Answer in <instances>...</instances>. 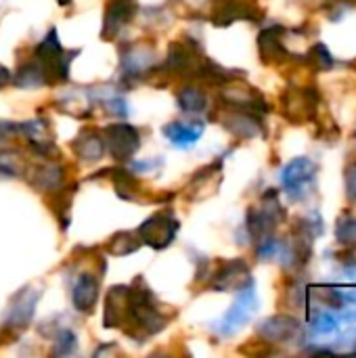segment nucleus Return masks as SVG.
<instances>
[{
	"label": "nucleus",
	"instance_id": "f257e3e1",
	"mask_svg": "<svg viewBox=\"0 0 356 358\" xmlns=\"http://www.w3.org/2000/svg\"><path fill=\"white\" fill-rule=\"evenodd\" d=\"M168 325V317L159 310L157 300L153 292L145 285L143 279H138V285L134 281V287L130 289L128 298V313L126 321L122 325L124 334L130 336L134 342H143L145 338L157 336Z\"/></svg>",
	"mask_w": 356,
	"mask_h": 358
},
{
	"label": "nucleus",
	"instance_id": "f03ea898",
	"mask_svg": "<svg viewBox=\"0 0 356 358\" xmlns=\"http://www.w3.org/2000/svg\"><path fill=\"white\" fill-rule=\"evenodd\" d=\"M256 308H258V296H256V285L252 281L245 287L237 289V298H235L233 306L218 323H214L212 329L222 338H231L254 317Z\"/></svg>",
	"mask_w": 356,
	"mask_h": 358
},
{
	"label": "nucleus",
	"instance_id": "7ed1b4c3",
	"mask_svg": "<svg viewBox=\"0 0 356 358\" xmlns=\"http://www.w3.org/2000/svg\"><path fill=\"white\" fill-rule=\"evenodd\" d=\"M283 216H285V212H283V208H281V203H279V199H277V193H275V191H273V193H266V195L262 197V206L252 208V210L248 212V222H245V227H248L250 237L258 243L260 239L273 235V231H275L277 224L283 220Z\"/></svg>",
	"mask_w": 356,
	"mask_h": 358
},
{
	"label": "nucleus",
	"instance_id": "20e7f679",
	"mask_svg": "<svg viewBox=\"0 0 356 358\" xmlns=\"http://www.w3.org/2000/svg\"><path fill=\"white\" fill-rule=\"evenodd\" d=\"M208 57L201 52L199 44L193 38H185V42H172L168 48L166 69L174 76L197 78L199 69Z\"/></svg>",
	"mask_w": 356,
	"mask_h": 358
},
{
	"label": "nucleus",
	"instance_id": "39448f33",
	"mask_svg": "<svg viewBox=\"0 0 356 358\" xmlns=\"http://www.w3.org/2000/svg\"><path fill=\"white\" fill-rule=\"evenodd\" d=\"M317 164L308 157L292 159L281 172V185L294 201H302L315 187Z\"/></svg>",
	"mask_w": 356,
	"mask_h": 358
},
{
	"label": "nucleus",
	"instance_id": "423d86ee",
	"mask_svg": "<svg viewBox=\"0 0 356 358\" xmlns=\"http://www.w3.org/2000/svg\"><path fill=\"white\" fill-rule=\"evenodd\" d=\"M78 52V50H76ZM73 55V52H71ZM69 52L63 50L59 38H57V29H50L46 34V38L36 46L34 50V59H38L46 71L50 73V80L52 82H63L67 80V73H69V63H71V57Z\"/></svg>",
	"mask_w": 356,
	"mask_h": 358
},
{
	"label": "nucleus",
	"instance_id": "0eeeda50",
	"mask_svg": "<svg viewBox=\"0 0 356 358\" xmlns=\"http://www.w3.org/2000/svg\"><path fill=\"white\" fill-rule=\"evenodd\" d=\"M178 220L174 218V214L170 210H164V212H157L153 214L151 218H147L141 227H138V237L143 243L151 245L153 250H166L176 233H178Z\"/></svg>",
	"mask_w": 356,
	"mask_h": 358
},
{
	"label": "nucleus",
	"instance_id": "6e6552de",
	"mask_svg": "<svg viewBox=\"0 0 356 358\" xmlns=\"http://www.w3.org/2000/svg\"><path fill=\"white\" fill-rule=\"evenodd\" d=\"M103 141H105V151L118 162H128L132 155L141 149V134L134 126L130 124H111L103 128Z\"/></svg>",
	"mask_w": 356,
	"mask_h": 358
},
{
	"label": "nucleus",
	"instance_id": "1a4fd4ad",
	"mask_svg": "<svg viewBox=\"0 0 356 358\" xmlns=\"http://www.w3.org/2000/svg\"><path fill=\"white\" fill-rule=\"evenodd\" d=\"M220 99H222V103L229 105V107L245 109V111H252V113H258V115L269 111V105H266L264 96H262L256 88H252V86L239 82V78H235V80L222 84Z\"/></svg>",
	"mask_w": 356,
	"mask_h": 358
},
{
	"label": "nucleus",
	"instance_id": "9d476101",
	"mask_svg": "<svg viewBox=\"0 0 356 358\" xmlns=\"http://www.w3.org/2000/svg\"><path fill=\"white\" fill-rule=\"evenodd\" d=\"M38 300H40L38 289H23L21 294H17L13 298V302L8 304V310L4 315V329L19 331V334L23 329H27L31 319H34V310H36Z\"/></svg>",
	"mask_w": 356,
	"mask_h": 358
},
{
	"label": "nucleus",
	"instance_id": "9b49d317",
	"mask_svg": "<svg viewBox=\"0 0 356 358\" xmlns=\"http://www.w3.org/2000/svg\"><path fill=\"white\" fill-rule=\"evenodd\" d=\"M220 124L237 138H256L264 132L258 113L229 107V105H225V109L220 113Z\"/></svg>",
	"mask_w": 356,
	"mask_h": 358
},
{
	"label": "nucleus",
	"instance_id": "f8f14e48",
	"mask_svg": "<svg viewBox=\"0 0 356 358\" xmlns=\"http://www.w3.org/2000/svg\"><path fill=\"white\" fill-rule=\"evenodd\" d=\"M155 65V48L147 44H130L122 50V76L126 80H136L147 76Z\"/></svg>",
	"mask_w": 356,
	"mask_h": 358
},
{
	"label": "nucleus",
	"instance_id": "ddd939ff",
	"mask_svg": "<svg viewBox=\"0 0 356 358\" xmlns=\"http://www.w3.org/2000/svg\"><path fill=\"white\" fill-rule=\"evenodd\" d=\"M302 334V325L298 319L287 315H277L258 325V336L269 344H290L298 340Z\"/></svg>",
	"mask_w": 356,
	"mask_h": 358
},
{
	"label": "nucleus",
	"instance_id": "4468645a",
	"mask_svg": "<svg viewBox=\"0 0 356 358\" xmlns=\"http://www.w3.org/2000/svg\"><path fill=\"white\" fill-rule=\"evenodd\" d=\"M248 283H252L250 266L243 260H227L214 273L210 287L214 292H237V289L245 287Z\"/></svg>",
	"mask_w": 356,
	"mask_h": 358
},
{
	"label": "nucleus",
	"instance_id": "2eb2a0df",
	"mask_svg": "<svg viewBox=\"0 0 356 358\" xmlns=\"http://www.w3.org/2000/svg\"><path fill=\"white\" fill-rule=\"evenodd\" d=\"M317 101L319 96L315 88H290L283 94V111L292 122L302 124L315 115Z\"/></svg>",
	"mask_w": 356,
	"mask_h": 358
},
{
	"label": "nucleus",
	"instance_id": "dca6fc26",
	"mask_svg": "<svg viewBox=\"0 0 356 358\" xmlns=\"http://www.w3.org/2000/svg\"><path fill=\"white\" fill-rule=\"evenodd\" d=\"M136 15V2L134 0H111L103 19V29H101V38L103 40H113L122 27H126L132 17Z\"/></svg>",
	"mask_w": 356,
	"mask_h": 358
},
{
	"label": "nucleus",
	"instance_id": "f3484780",
	"mask_svg": "<svg viewBox=\"0 0 356 358\" xmlns=\"http://www.w3.org/2000/svg\"><path fill=\"white\" fill-rule=\"evenodd\" d=\"M128 298H130V287L126 285H115L107 292L105 315H103V325L107 329H115L124 325L128 313Z\"/></svg>",
	"mask_w": 356,
	"mask_h": 358
},
{
	"label": "nucleus",
	"instance_id": "a211bd4d",
	"mask_svg": "<svg viewBox=\"0 0 356 358\" xmlns=\"http://www.w3.org/2000/svg\"><path fill=\"white\" fill-rule=\"evenodd\" d=\"M99 302V279L90 273H84L78 277L71 289V304L78 313L90 315Z\"/></svg>",
	"mask_w": 356,
	"mask_h": 358
},
{
	"label": "nucleus",
	"instance_id": "6ab92c4d",
	"mask_svg": "<svg viewBox=\"0 0 356 358\" xmlns=\"http://www.w3.org/2000/svg\"><path fill=\"white\" fill-rule=\"evenodd\" d=\"M283 27L279 25H273V27H266L260 31L258 36V50H260V57L262 61L266 63H281L290 57L287 48H285V42H283Z\"/></svg>",
	"mask_w": 356,
	"mask_h": 358
},
{
	"label": "nucleus",
	"instance_id": "aec40b11",
	"mask_svg": "<svg viewBox=\"0 0 356 358\" xmlns=\"http://www.w3.org/2000/svg\"><path fill=\"white\" fill-rule=\"evenodd\" d=\"M206 126L204 122H172L164 126V136L168 138V143H172L176 149H191L197 145L199 136L204 134Z\"/></svg>",
	"mask_w": 356,
	"mask_h": 358
},
{
	"label": "nucleus",
	"instance_id": "412c9836",
	"mask_svg": "<svg viewBox=\"0 0 356 358\" xmlns=\"http://www.w3.org/2000/svg\"><path fill=\"white\" fill-rule=\"evenodd\" d=\"M71 147H73V153L86 164H94L105 155V141L99 130H84L73 141Z\"/></svg>",
	"mask_w": 356,
	"mask_h": 358
},
{
	"label": "nucleus",
	"instance_id": "4be33fe9",
	"mask_svg": "<svg viewBox=\"0 0 356 358\" xmlns=\"http://www.w3.org/2000/svg\"><path fill=\"white\" fill-rule=\"evenodd\" d=\"M218 182H220V164H212V166L199 170L191 178V182L187 187V197L189 199H201L204 197V189H206V195H210V193L216 191Z\"/></svg>",
	"mask_w": 356,
	"mask_h": 358
},
{
	"label": "nucleus",
	"instance_id": "5701e85b",
	"mask_svg": "<svg viewBox=\"0 0 356 358\" xmlns=\"http://www.w3.org/2000/svg\"><path fill=\"white\" fill-rule=\"evenodd\" d=\"M50 82H52L50 73L46 71V67L38 59L23 63L15 73V84L19 88H40L44 84H50Z\"/></svg>",
	"mask_w": 356,
	"mask_h": 358
},
{
	"label": "nucleus",
	"instance_id": "b1692460",
	"mask_svg": "<svg viewBox=\"0 0 356 358\" xmlns=\"http://www.w3.org/2000/svg\"><path fill=\"white\" fill-rule=\"evenodd\" d=\"M65 180V170L57 162H48L44 166H38L34 174L29 176V182L40 189V191H55L63 185Z\"/></svg>",
	"mask_w": 356,
	"mask_h": 358
},
{
	"label": "nucleus",
	"instance_id": "393cba45",
	"mask_svg": "<svg viewBox=\"0 0 356 358\" xmlns=\"http://www.w3.org/2000/svg\"><path fill=\"white\" fill-rule=\"evenodd\" d=\"M176 103L180 107V111L185 113H191V115H197V113H204L208 109V96L201 88L197 86H185L178 96H176Z\"/></svg>",
	"mask_w": 356,
	"mask_h": 358
},
{
	"label": "nucleus",
	"instance_id": "a878e982",
	"mask_svg": "<svg viewBox=\"0 0 356 358\" xmlns=\"http://www.w3.org/2000/svg\"><path fill=\"white\" fill-rule=\"evenodd\" d=\"M27 174V162L17 149L0 151V178H23Z\"/></svg>",
	"mask_w": 356,
	"mask_h": 358
},
{
	"label": "nucleus",
	"instance_id": "bb28decb",
	"mask_svg": "<svg viewBox=\"0 0 356 358\" xmlns=\"http://www.w3.org/2000/svg\"><path fill=\"white\" fill-rule=\"evenodd\" d=\"M141 237L138 233H132V231H122L118 235H113L109 239V245H107V252L113 254V256H130L134 254L138 248H141Z\"/></svg>",
	"mask_w": 356,
	"mask_h": 358
},
{
	"label": "nucleus",
	"instance_id": "cd10ccee",
	"mask_svg": "<svg viewBox=\"0 0 356 358\" xmlns=\"http://www.w3.org/2000/svg\"><path fill=\"white\" fill-rule=\"evenodd\" d=\"M336 239L342 245H356V216L344 214L336 224Z\"/></svg>",
	"mask_w": 356,
	"mask_h": 358
},
{
	"label": "nucleus",
	"instance_id": "c85d7f7f",
	"mask_svg": "<svg viewBox=\"0 0 356 358\" xmlns=\"http://www.w3.org/2000/svg\"><path fill=\"white\" fill-rule=\"evenodd\" d=\"M78 350V338L73 331L69 329H63L57 334L55 338V344H52V355L55 357H69Z\"/></svg>",
	"mask_w": 356,
	"mask_h": 358
},
{
	"label": "nucleus",
	"instance_id": "c756f323",
	"mask_svg": "<svg viewBox=\"0 0 356 358\" xmlns=\"http://www.w3.org/2000/svg\"><path fill=\"white\" fill-rule=\"evenodd\" d=\"M115 189H118V195L124 197V199H134L136 197V189H138V182L136 178L126 172V170H115Z\"/></svg>",
	"mask_w": 356,
	"mask_h": 358
},
{
	"label": "nucleus",
	"instance_id": "7c9ffc66",
	"mask_svg": "<svg viewBox=\"0 0 356 358\" xmlns=\"http://www.w3.org/2000/svg\"><path fill=\"white\" fill-rule=\"evenodd\" d=\"M306 61L315 67V69H329L334 67V55L329 52V48L321 42H317L311 50H308V57Z\"/></svg>",
	"mask_w": 356,
	"mask_h": 358
},
{
	"label": "nucleus",
	"instance_id": "2f4dec72",
	"mask_svg": "<svg viewBox=\"0 0 356 358\" xmlns=\"http://www.w3.org/2000/svg\"><path fill=\"white\" fill-rule=\"evenodd\" d=\"M311 329L319 336H327V334H336L340 329V319L329 315V313H319L313 321H311Z\"/></svg>",
	"mask_w": 356,
	"mask_h": 358
},
{
	"label": "nucleus",
	"instance_id": "473e14b6",
	"mask_svg": "<svg viewBox=\"0 0 356 358\" xmlns=\"http://www.w3.org/2000/svg\"><path fill=\"white\" fill-rule=\"evenodd\" d=\"M344 180H346V197H348L353 203H356V162H353V164L346 168Z\"/></svg>",
	"mask_w": 356,
	"mask_h": 358
},
{
	"label": "nucleus",
	"instance_id": "72a5a7b5",
	"mask_svg": "<svg viewBox=\"0 0 356 358\" xmlns=\"http://www.w3.org/2000/svg\"><path fill=\"white\" fill-rule=\"evenodd\" d=\"M105 105H107V111H109L111 115H118V117H126V115H128V103H126L122 96H113V99H109Z\"/></svg>",
	"mask_w": 356,
	"mask_h": 358
},
{
	"label": "nucleus",
	"instance_id": "f704fd0d",
	"mask_svg": "<svg viewBox=\"0 0 356 358\" xmlns=\"http://www.w3.org/2000/svg\"><path fill=\"white\" fill-rule=\"evenodd\" d=\"M10 80H13V73L4 65H0V88H4L6 84H10Z\"/></svg>",
	"mask_w": 356,
	"mask_h": 358
},
{
	"label": "nucleus",
	"instance_id": "c9c22d12",
	"mask_svg": "<svg viewBox=\"0 0 356 358\" xmlns=\"http://www.w3.org/2000/svg\"><path fill=\"white\" fill-rule=\"evenodd\" d=\"M69 2H71V0H59V4H63V6H65V4H69Z\"/></svg>",
	"mask_w": 356,
	"mask_h": 358
},
{
	"label": "nucleus",
	"instance_id": "e433bc0d",
	"mask_svg": "<svg viewBox=\"0 0 356 358\" xmlns=\"http://www.w3.org/2000/svg\"><path fill=\"white\" fill-rule=\"evenodd\" d=\"M2 134H4V132H2V126H0V136H2Z\"/></svg>",
	"mask_w": 356,
	"mask_h": 358
}]
</instances>
